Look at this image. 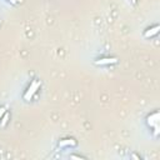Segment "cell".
Returning <instances> with one entry per match:
<instances>
[{"label": "cell", "mask_w": 160, "mask_h": 160, "mask_svg": "<svg viewBox=\"0 0 160 160\" xmlns=\"http://www.w3.org/2000/svg\"><path fill=\"white\" fill-rule=\"evenodd\" d=\"M39 87H40V83H39V81H33V83H31L30 88L28 89V91H26L25 95H24V99H25V100H30L31 98H33V95L36 93V90L39 89Z\"/></svg>", "instance_id": "obj_1"}, {"label": "cell", "mask_w": 160, "mask_h": 160, "mask_svg": "<svg viewBox=\"0 0 160 160\" xmlns=\"http://www.w3.org/2000/svg\"><path fill=\"white\" fill-rule=\"evenodd\" d=\"M116 61H118L116 58H104V59L97 60L95 64H97V65H108V64H115Z\"/></svg>", "instance_id": "obj_2"}, {"label": "cell", "mask_w": 160, "mask_h": 160, "mask_svg": "<svg viewBox=\"0 0 160 160\" xmlns=\"http://www.w3.org/2000/svg\"><path fill=\"white\" fill-rule=\"evenodd\" d=\"M159 30H160V26H159V25H156V26L151 28V29H148V30L145 31V33H144V36H145V38H150V36L158 34V33H159Z\"/></svg>", "instance_id": "obj_3"}, {"label": "cell", "mask_w": 160, "mask_h": 160, "mask_svg": "<svg viewBox=\"0 0 160 160\" xmlns=\"http://www.w3.org/2000/svg\"><path fill=\"white\" fill-rule=\"evenodd\" d=\"M158 119H159V113H155L154 115H150L148 118V124L150 126H156L158 125Z\"/></svg>", "instance_id": "obj_4"}, {"label": "cell", "mask_w": 160, "mask_h": 160, "mask_svg": "<svg viewBox=\"0 0 160 160\" xmlns=\"http://www.w3.org/2000/svg\"><path fill=\"white\" fill-rule=\"evenodd\" d=\"M77 141L74 139H64L59 143V146H75Z\"/></svg>", "instance_id": "obj_5"}, {"label": "cell", "mask_w": 160, "mask_h": 160, "mask_svg": "<svg viewBox=\"0 0 160 160\" xmlns=\"http://www.w3.org/2000/svg\"><path fill=\"white\" fill-rule=\"evenodd\" d=\"M8 120H9V114H8V113H5V114L3 115V119H2V125H3V126H5V125H6V123H8Z\"/></svg>", "instance_id": "obj_6"}, {"label": "cell", "mask_w": 160, "mask_h": 160, "mask_svg": "<svg viewBox=\"0 0 160 160\" xmlns=\"http://www.w3.org/2000/svg\"><path fill=\"white\" fill-rule=\"evenodd\" d=\"M4 114H5V108H2V109H0V118H2Z\"/></svg>", "instance_id": "obj_7"}, {"label": "cell", "mask_w": 160, "mask_h": 160, "mask_svg": "<svg viewBox=\"0 0 160 160\" xmlns=\"http://www.w3.org/2000/svg\"><path fill=\"white\" fill-rule=\"evenodd\" d=\"M10 3H13V4H16V0H9Z\"/></svg>", "instance_id": "obj_8"}, {"label": "cell", "mask_w": 160, "mask_h": 160, "mask_svg": "<svg viewBox=\"0 0 160 160\" xmlns=\"http://www.w3.org/2000/svg\"><path fill=\"white\" fill-rule=\"evenodd\" d=\"M131 3H133V4H135V3H136V0H131Z\"/></svg>", "instance_id": "obj_9"}]
</instances>
